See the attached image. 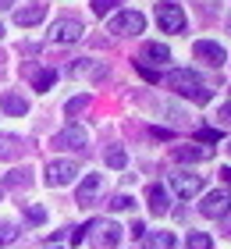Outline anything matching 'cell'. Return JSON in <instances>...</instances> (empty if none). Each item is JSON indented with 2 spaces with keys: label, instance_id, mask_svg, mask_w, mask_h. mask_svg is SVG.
<instances>
[{
  "label": "cell",
  "instance_id": "8",
  "mask_svg": "<svg viewBox=\"0 0 231 249\" xmlns=\"http://www.w3.org/2000/svg\"><path fill=\"white\" fill-rule=\"evenodd\" d=\"M157 21L164 32H185V11L178 4H157Z\"/></svg>",
  "mask_w": 231,
  "mask_h": 249
},
{
  "label": "cell",
  "instance_id": "2",
  "mask_svg": "<svg viewBox=\"0 0 231 249\" xmlns=\"http://www.w3.org/2000/svg\"><path fill=\"white\" fill-rule=\"evenodd\" d=\"M86 228V239L92 242V249H118V242H121V228L114 221H89V224H82Z\"/></svg>",
  "mask_w": 231,
  "mask_h": 249
},
{
  "label": "cell",
  "instance_id": "36",
  "mask_svg": "<svg viewBox=\"0 0 231 249\" xmlns=\"http://www.w3.org/2000/svg\"><path fill=\"white\" fill-rule=\"evenodd\" d=\"M0 32H4V29H0Z\"/></svg>",
  "mask_w": 231,
  "mask_h": 249
},
{
  "label": "cell",
  "instance_id": "15",
  "mask_svg": "<svg viewBox=\"0 0 231 249\" xmlns=\"http://www.w3.org/2000/svg\"><path fill=\"white\" fill-rule=\"evenodd\" d=\"M210 150L206 146H175V160H185V164H199V160H210Z\"/></svg>",
  "mask_w": 231,
  "mask_h": 249
},
{
  "label": "cell",
  "instance_id": "35",
  "mask_svg": "<svg viewBox=\"0 0 231 249\" xmlns=\"http://www.w3.org/2000/svg\"><path fill=\"white\" fill-rule=\"evenodd\" d=\"M0 196H4V189H0Z\"/></svg>",
  "mask_w": 231,
  "mask_h": 249
},
{
  "label": "cell",
  "instance_id": "30",
  "mask_svg": "<svg viewBox=\"0 0 231 249\" xmlns=\"http://www.w3.org/2000/svg\"><path fill=\"white\" fill-rule=\"evenodd\" d=\"M132 235H135V239H142V235H146V224L135 221V224H132Z\"/></svg>",
  "mask_w": 231,
  "mask_h": 249
},
{
  "label": "cell",
  "instance_id": "14",
  "mask_svg": "<svg viewBox=\"0 0 231 249\" xmlns=\"http://www.w3.org/2000/svg\"><path fill=\"white\" fill-rule=\"evenodd\" d=\"M21 153H25V142L11 132H0V160H18Z\"/></svg>",
  "mask_w": 231,
  "mask_h": 249
},
{
  "label": "cell",
  "instance_id": "4",
  "mask_svg": "<svg viewBox=\"0 0 231 249\" xmlns=\"http://www.w3.org/2000/svg\"><path fill=\"white\" fill-rule=\"evenodd\" d=\"M142 29H146V18L139 11H118L107 21V32H114V36H139Z\"/></svg>",
  "mask_w": 231,
  "mask_h": 249
},
{
  "label": "cell",
  "instance_id": "25",
  "mask_svg": "<svg viewBox=\"0 0 231 249\" xmlns=\"http://www.w3.org/2000/svg\"><path fill=\"white\" fill-rule=\"evenodd\" d=\"M107 164L110 167H124V164H128V153H124L121 146H110V150H107Z\"/></svg>",
  "mask_w": 231,
  "mask_h": 249
},
{
  "label": "cell",
  "instance_id": "37",
  "mask_svg": "<svg viewBox=\"0 0 231 249\" xmlns=\"http://www.w3.org/2000/svg\"><path fill=\"white\" fill-rule=\"evenodd\" d=\"M228 150H231V146H228Z\"/></svg>",
  "mask_w": 231,
  "mask_h": 249
},
{
  "label": "cell",
  "instance_id": "12",
  "mask_svg": "<svg viewBox=\"0 0 231 249\" xmlns=\"http://www.w3.org/2000/svg\"><path fill=\"white\" fill-rule=\"evenodd\" d=\"M43 18H46V4H29V7H18L15 11V25H21V29L39 25Z\"/></svg>",
  "mask_w": 231,
  "mask_h": 249
},
{
  "label": "cell",
  "instance_id": "29",
  "mask_svg": "<svg viewBox=\"0 0 231 249\" xmlns=\"http://www.w3.org/2000/svg\"><path fill=\"white\" fill-rule=\"evenodd\" d=\"M199 142H217L221 139V132H213V128H199V135H195Z\"/></svg>",
  "mask_w": 231,
  "mask_h": 249
},
{
  "label": "cell",
  "instance_id": "31",
  "mask_svg": "<svg viewBox=\"0 0 231 249\" xmlns=\"http://www.w3.org/2000/svg\"><path fill=\"white\" fill-rule=\"evenodd\" d=\"M221 121H224V124H231V104H224V107H221Z\"/></svg>",
  "mask_w": 231,
  "mask_h": 249
},
{
  "label": "cell",
  "instance_id": "13",
  "mask_svg": "<svg viewBox=\"0 0 231 249\" xmlns=\"http://www.w3.org/2000/svg\"><path fill=\"white\" fill-rule=\"evenodd\" d=\"M100 189H103V178H100V175H86V182L78 185V196H75V203H78V207H89V203L100 196Z\"/></svg>",
  "mask_w": 231,
  "mask_h": 249
},
{
  "label": "cell",
  "instance_id": "3",
  "mask_svg": "<svg viewBox=\"0 0 231 249\" xmlns=\"http://www.w3.org/2000/svg\"><path fill=\"white\" fill-rule=\"evenodd\" d=\"M199 213H203V217H210V221H224L228 213H231V192L228 189L206 192L203 203H199Z\"/></svg>",
  "mask_w": 231,
  "mask_h": 249
},
{
  "label": "cell",
  "instance_id": "27",
  "mask_svg": "<svg viewBox=\"0 0 231 249\" xmlns=\"http://www.w3.org/2000/svg\"><path fill=\"white\" fill-rule=\"evenodd\" d=\"M25 217H29L32 224H43V221H46V210H43V207H32V203H25Z\"/></svg>",
  "mask_w": 231,
  "mask_h": 249
},
{
  "label": "cell",
  "instance_id": "16",
  "mask_svg": "<svg viewBox=\"0 0 231 249\" xmlns=\"http://www.w3.org/2000/svg\"><path fill=\"white\" fill-rule=\"evenodd\" d=\"M0 107L7 110V114H15V118H21V114H29V100L25 96H18V93H0Z\"/></svg>",
  "mask_w": 231,
  "mask_h": 249
},
{
  "label": "cell",
  "instance_id": "26",
  "mask_svg": "<svg viewBox=\"0 0 231 249\" xmlns=\"http://www.w3.org/2000/svg\"><path fill=\"white\" fill-rule=\"evenodd\" d=\"M135 207V199L128 196V192H118V196L110 199V210H132Z\"/></svg>",
  "mask_w": 231,
  "mask_h": 249
},
{
  "label": "cell",
  "instance_id": "18",
  "mask_svg": "<svg viewBox=\"0 0 231 249\" xmlns=\"http://www.w3.org/2000/svg\"><path fill=\"white\" fill-rule=\"evenodd\" d=\"M139 61H153V64H167L171 61V50L164 47V43H146V47H142V53H139Z\"/></svg>",
  "mask_w": 231,
  "mask_h": 249
},
{
  "label": "cell",
  "instance_id": "19",
  "mask_svg": "<svg viewBox=\"0 0 231 249\" xmlns=\"http://www.w3.org/2000/svg\"><path fill=\"white\" fill-rule=\"evenodd\" d=\"M4 185L7 189H29L32 185V171H29V167H15V171L4 178Z\"/></svg>",
  "mask_w": 231,
  "mask_h": 249
},
{
  "label": "cell",
  "instance_id": "28",
  "mask_svg": "<svg viewBox=\"0 0 231 249\" xmlns=\"http://www.w3.org/2000/svg\"><path fill=\"white\" fill-rule=\"evenodd\" d=\"M135 68H139V75H142V78H149V82H157V71H153V68H149V64H142V61H135Z\"/></svg>",
  "mask_w": 231,
  "mask_h": 249
},
{
  "label": "cell",
  "instance_id": "6",
  "mask_svg": "<svg viewBox=\"0 0 231 249\" xmlns=\"http://www.w3.org/2000/svg\"><path fill=\"white\" fill-rule=\"evenodd\" d=\"M82 32H86V25L78 18H57L50 25V39L53 43H78V39H82Z\"/></svg>",
  "mask_w": 231,
  "mask_h": 249
},
{
  "label": "cell",
  "instance_id": "34",
  "mask_svg": "<svg viewBox=\"0 0 231 249\" xmlns=\"http://www.w3.org/2000/svg\"><path fill=\"white\" fill-rule=\"evenodd\" d=\"M0 7H11V4H7V0H0Z\"/></svg>",
  "mask_w": 231,
  "mask_h": 249
},
{
  "label": "cell",
  "instance_id": "33",
  "mask_svg": "<svg viewBox=\"0 0 231 249\" xmlns=\"http://www.w3.org/2000/svg\"><path fill=\"white\" fill-rule=\"evenodd\" d=\"M224 235H228V239H231V221H228V228H224Z\"/></svg>",
  "mask_w": 231,
  "mask_h": 249
},
{
  "label": "cell",
  "instance_id": "7",
  "mask_svg": "<svg viewBox=\"0 0 231 249\" xmlns=\"http://www.w3.org/2000/svg\"><path fill=\"white\" fill-rule=\"evenodd\" d=\"M171 189H175L181 199H192V196H199V192H203V175L178 171V175H171Z\"/></svg>",
  "mask_w": 231,
  "mask_h": 249
},
{
  "label": "cell",
  "instance_id": "23",
  "mask_svg": "<svg viewBox=\"0 0 231 249\" xmlns=\"http://www.w3.org/2000/svg\"><path fill=\"white\" fill-rule=\"evenodd\" d=\"M18 239V224H11V221H0V246H11Z\"/></svg>",
  "mask_w": 231,
  "mask_h": 249
},
{
  "label": "cell",
  "instance_id": "10",
  "mask_svg": "<svg viewBox=\"0 0 231 249\" xmlns=\"http://www.w3.org/2000/svg\"><path fill=\"white\" fill-rule=\"evenodd\" d=\"M192 53H195V57H199V61L213 64V68H221V64L228 61L224 47H221V43H210V39H199V43H192Z\"/></svg>",
  "mask_w": 231,
  "mask_h": 249
},
{
  "label": "cell",
  "instance_id": "32",
  "mask_svg": "<svg viewBox=\"0 0 231 249\" xmlns=\"http://www.w3.org/2000/svg\"><path fill=\"white\" fill-rule=\"evenodd\" d=\"M221 178H224V182L231 185V167H221Z\"/></svg>",
  "mask_w": 231,
  "mask_h": 249
},
{
  "label": "cell",
  "instance_id": "22",
  "mask_svg": "<svg viewBox=\"0 0 231 249\" xmlns=\"http://www.w3.org/2000/svg\"><path fill=\"white\" fill-rule=\"evenodd\" d=\"M185 249H213V242H210V235H203V231H189Z\"/></svg>",
  "mask_w": 231,
  "mask_h": 249
},
{
  "label": "cell",
  "instance_id": "20",
  "mask_svg": "<svg viewBox=\"0 0 231 249\" xmlns=\"http://www.w3.org/2000/svg\"><path fill=\"white\" fill-rule=\"evenodd\" d=\"M53 82H57V71H53V68H39V71L32 75V86H36L39 93H46V89H50Z\"/></svg>",
  "mask_w": 231,
  "mask_h": 249
},
{
  "label": "cell",
  "instance_id": "21",
  "mask_svg": "<svg viewBox=\"0 0 231 249\" xmlns=\"http://www.w3.org/2000/svg\"><path fill=\"white\" fill-rule=\"evenodd\" d=\"M89 100H92L89 93H82V96H75V100H68V107H64V114H68V118H75V114H82V110L89 107Z\"/></svg>",
  "mask_w": 231,
  "mask_h": 249
},
{
  "label": "cell",
  "instance_id": "5",
  "mask_svg": "<svg viewBox=\"0 0 231 249\" xmlns=\"http://www.w3.org/2000/svg\"><path fill=\"white\" fill-rule=\"evenodd\" d=\"M75 178H78V164L75 160H50L46 164V185L61 189L68 182H75Z\"/></svg>",
  "mask_w": 231,
  "mask_h": 249
},
{
  "label": "cell",
  "instance_id": "17",
  "mask_svg": "<svg viewBox=\"0 0 231 249\" xmlns=\"http://www.w3.org/2000/svg\"><path fill=\"white\" fill-rule=\"evenodd\" d=\"M142 249H178L171 231H146L142 235Z\"/></svg>",
  "mask_w": 231,
  "mask_h": 249
},
{
  "label": "cell",
  "instance_id": "1",
  "mask_svg": "<svg viewBox=\"0 0 231 249\" xmlns=\"http://www.w3.org/2000/svg\"><path fill=\"white\" fill-rule=\"evenodd\" d=\"M167 89H175V93H181V96H189L192 104H210V89H206V82L195 71H189V68H178V71H167Z\"/></svg>",
  "mask_w": 231,
  "mask_h": 249
},
{
  "label": "cell",
  "instance_id": "24",
  "mask_svg": "<svg viewBox=\"0 0 231 249\" xmlns=\"http://www.w3.org/2000/svg\"><path fill=\"white\" fill-rule=\"evenodd\" d=\"M121 0H92V15H100V18H107L110 11H118Z\"/></svg>",
  "mask_w": 231,
  "mask_h": 249
},
{
  "label": "cell",
  "instance_id": "9",
  "mask_svg": "<svg viewBox=\"0 0 231 249\" xmlns=\"http://www.w3.org/2000/svg\"><path fill=\"white\" fill-rule=\"evenodd\" d=\"M86 142H89V135H86V128H78V124H68L64 132L53 135V146H57V150H78V153H82Z\"/></svg>",
  "mask_w": 231,
  "mask_h": 249
},
{
  "label": "cell",
  "instance_id": "11",
  "mask_svg": "<svg viewBox=\"0 0 231 249\" xmlns=\"http://www.w3.org/2000/svg\"><path fill=\"white\" fill-rule=\"evenodd\" d=\"M146 203H149V210H153L157 217H164V213L171 210V196H167L164 185H149L146 189Z\"/></svg>",
  "mask_w": 231,
  "mask_h": 249
}]
</instances>
